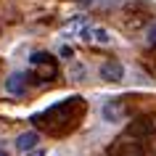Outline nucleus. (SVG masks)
Segmentation results:
<instances>
[{
    "label": "nucleus",
    "instance_id": "nucleus-1",
    "mask_svg": "<svg viewBox=\"0 0 156 156\" xmlns=\"http://www.w3.org/2000/svg\"><path fill=\"white\" fill-rule=\"evenodd\" d=\"M85 111H87V103L80 95H72L66 101H58L53 106H48L45 111L32 116V124H37V130H45L53 138H64L69 132H74L82 122Z\"/></svg>",
    "mask_w": 156,
    "mask_h": 156
},
{
    "label": "nucleus",
    "instance_id": "nucleus-2",
    "mask_svg": "<svg viewBox=\"0 0 156 156\" xmlns=\"http://www.w3.org/2000/svg\"><path fill=\"white\" fill-rule=\"evenodd\" d=\"M154 138H156V119L138 116L108 146V156H148V146L154 143Z\"/></svg>",
    "mask_w": 156,
    "mask_h": 156
},
{
    "label": "nucleus",
    "instance_id": "nucleus-3",
    "mask_svg": "<svg viewBox=\"0 0 156 156\" xmlns=\"http://www.w3.org/2000/svg\"><path fill=\"white\" fill-rule=\"evenodd\" d=\"M56 77H58V61L50 53L37 50V53L29 56V74H27V80L42 85V82H53Z\"/></svg>",
    "mask_w": 156,
    "mask_h": 156
},
{
    "label": "nucleus",
    "instance_id": "nucleus-4",
    "mask_svg": "<svg viewBox=\"0 0 156 156\" xmlns=\"http://www.w3.org/2000/svg\"><path fill=\"white\" fill-rule=\"evenodd\" d=\"M122 77H124V66L119 61H106L101 66V80L103 82H122Z\"/></svg>",
    "mask_w": 156,
    "mask_h": 156
},
{
    "label": "nucleus",
    "instance_id": "nucleus-5",
    "mask_svg": "<svg viewBox=\"0 0 156 156\" xmlns=\"http://www.w3.org/2000/svg\"><path fill=\"white\" fill-rule=\"evenodd\" d=\"M5 90L11 93V95H16V98H21V95H27V74L16 72L8 77V82H5Z\"/></svg>",
    "mask_w": 156,
    "mask_h": 156
},
{
    "label": "nucleus",
    "instance_id": "nucleus-6",
    "mask_svg": "<svg viewBox=\"0 0 156 156\" xmlns=\"http://www.w3.org/2000/svg\"><path fill=\"white\" fill-rule=\"evenodd\" d=\"M122 116H124V103H122V98L108 101L106 106H103V119H108V122H122Z\"/></svg>",
    "mask_w": 156,
    "mask_h": 156
},
{
    "label": "nucleus",
    "instance_id": "nucleus-7",
    "mask_svg": "<svg viewBox=\"0 0 156 156\" xmlns=\"http://www.w3.org/2000/svg\"><path fill=\"white\" fill-rule=\"evenodd\" d=\"M85 37V40H93V42H101V45H108L111 42V37H108L106 29H101V27H85L82 32H80Z\"/></svg>",
    "mask_w": 156,
    "mask_h": 156
},
{
    "label": "nucleus",
    "instance_id": "nucleus-8",
    "mask_svg": "<svg viewBox=\"0 0 156 156\" xmlns=\"http://www.w3.org/2000/svg\"><path fill=\"white\" fill-rule=\"evenodd\" d=\"M37 143H40V132H34V130L21 132V135L16 138V148H19V151H32Z\"/></svg>",
    "mask_w": 156,
    "mask_h": 156
},
{
    "label": "nucleus",
    "instance_id": "nucleus-9",
    "mask_svg": "<svg viewBox=\"0 0 156 156\" xmlns=\"http://www.w3.org/2000/svg\"><path fill=\"white\" fill-rule=\"evenodd\" d=\"M69 77H72V82H82V80H85V64L74 61L72 69H69Z\"/></svg>",
    "mask_w": 156,
    "mask_h": 156
},
{
    "label": "nucleus",
    "instance_id": "nucleus-10",
    "mask_svg": "<svg viewBox=\"0 0 156 156\" xmlns=\"http://www.w3.org/2000/svg\"><path fill=\"white\" fill-rule=\"evenodd\" d=\"M148 45H156V24L148 29Z\"/></svg>",
    "mask_w": 156,
    "mask_h": 156
},
{
    "label": "nucleus",
    "instance_id": "nucleus-11",
    "mask_svg": "<svg viewBox=\"0 0 156 156\" xmlns=\"http://www.w3.org/2000/svg\"><path fill=\"white\" fill-rule=\"evenodd\" d=\"M95 0H80V5H93Z\"/></svg>",
    "mask_w": 156,
    "mask_h": 156
},
{
    "label": "nucleus",
    "instance_id": "nucleus-12",
    "mask_svg": "<svg viewBox=\"0 0 156 156\" xmlns=\"http://www.w3.org/2000/svg\"><path fill=\"white\" fill-rule=\"evenodd\" d=\"M29 156H45V154H42V151H34V154H29Z\"/></svg>",
    "mask_w": 156,
    "mask_h": 156
},
{
    "label": "nucleus",
    "instance_id": "nucleus-13",
    "mask_svg": "<svg viewBox=\"0 0 156 156\" xmlns=\"http://www.w3.org/2000/svg\"><path fill=\"white\" fill-rule=\"evenodd\" d=\"M0 156H8V154H5V151H0Z\"/></svg>",
    "mask_w": 156,
    "mask_h": 156
}]
</instances>
